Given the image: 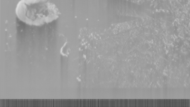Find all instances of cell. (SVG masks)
<instances>
[{"mask_svg":"<svg viewBox=\"0 0 190 107\" xmlns=\"http://www.w3.org/2000/svg\"><path fill=\"white\" fill-rule=\"evenodd\" d=\"M16 15L26 25L42 26L56 20L60 11L50 0H20L15 8Z\"/></svg>","mask_w":190,"mask_h":107,"instance_id":"6da1fadb","label":"cell"}]
</instances>
